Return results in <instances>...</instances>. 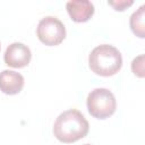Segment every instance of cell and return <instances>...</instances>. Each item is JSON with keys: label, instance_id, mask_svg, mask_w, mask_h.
<instances>
[{"label": "cell", "instance_id": "cell-8", "mask_svg": "<svg viewBox=\"0 0 145 145\" xmlns=\"http://www.w3.org/2000/svg\"><path fill=\"white\" fill-rule=\"evenodd\" d=\"M144 9H145V6L142 5L136 11L133 12V15L130 16V19H129V25H130V28H131L133 33L136 36L140 37V39H144L145 37Z\"/></svg>", "mask_w": 145, "mask_h": 145}, {"label": "cell", "instance_id": "cell-4", "mask_svg": "<svg viewBox=\"0 0 145 145\" xmlns=\"http://www.w3.org/2000/svg\"><path fill=\"white\" fill-rule=\"evenodd\" d=\"M36 35L39 40L45 45H58L66 37V27L59 18L46 16L39 22Z\"/></svg>", "mask_w": 145, "mask_h": 145}, {"label": "cell", "instance_id": "cell-2", "mask_svg": "<svg viewBox=\"0 0 145 145\" xmlns=\"http://www.w3.org/2000/svg\"><path fill=\"white\" fill-rule=\"evenodd\" d=\"M88 66L95 75L103 77L113 76L122 66V56L116 46L111 44H101L91 51L88 56Z\"/></svg>", "mask_w": 145, "mask_h": 145}, {"label": "cell", "instance_id": "cell-3", "mask_svg": "<svg viewBox=\"0 0 145 145\" xmlns=\"http://www.w3.org/2000/svg\"><path fill=\"white\" fill-rule=\"evenodd\" d=\"M86 106L89 114L94 118L106 119L116 112L117 101L111 91L104 87H97L87 95Z\"/></svg>", "mask_w": 145, "mask_h": 145}, {"label": "cell", "instance_id": "cell-10", "mask_svg": "<svg viewBox=\"0 0 145 145\" xmlns=\"http://www.w3.org/2000/svg\"><path fill=\"white\" fill-rule=\"evenodd\" d=\"M108 3L110 6H112L116 10H119V11H122L125 10L126 8L130 7L134 1L133 0H118V1H108Z\"/></svg>", "mask_w": 145, "mask_h": 145}, {"label": "cell", "instance_id": "cell-9", "mask_svg": "<svg viewBox=\"0 0 145 145\" xmlns=\"http://www.w3.org/2000/svg\"><path fill=\"white\" fill-rule=\"evenodd\" d=\"M131 70L136 76L144 77V54H140L133 60Z\"/></svg>", "mask_w": 145, "mask_h": 145}, {"label": "cell", "instance_id": "cell-1", "mask_svg": "<svg viewBox=\"0 0 145 145\" xmlns=\"http://www.w3.org/2000/svg\"><path fill=\"white\" fill-rule=\"evenodd\" d=\"M88 129V121L80 111L75 109L60 113L53 123V134L56 138L65 144L75 143L85 137Z\"/></svg>", "mask_w": 145, "mask_h": 145}, {"label": "cell", "instance_id": "cell-5", "mask_svg": "<svg viewBox=\"0 0 145 145\" xmlns=\"http://www.w3.org/2000/svg\"><path fill=\"white\" fill-rule=\"evenodd\" d=\"M32 59L31 49L24 43L14 42L11 43L3 54L5 63L12 68H23L26 67Z\"/></svg>", "mask_w": 145, "mask_h": 145}, {"label": "cell", "instance_id": "cell-6", "mask_svg": "<svg viewBox=\"0 0 145 145\" xmlns=\"http://www.w3.org/2000/svg\"><path fill=\"white\" fill-rule=\"evenodd\" d=\"M70 18L76 23L87 22L94 14V5L88 0H70L66 3Z\"/></svg>", "mask_w": 145, "mask_h": 145}, {"label": "cell", "instance_id": "cell-11", "mask_svg": "<svg viewBox=\"0 0 145 145\" xmlns=\"http://www.w3.org/2000/svg\"><path fill=\"white\" fill-rule=\"evenodd\" d=\"M84 145H91V144H84Z\"/></svg>", "mask_w": 145, "mask_h": 145}, {"label": "cell", "instance_id": "cell-12", "mask_svg": "<svg viewBox=\"0 0 145 145\" xmlns=\"http://www.w3.org/2000/svg\"><path fill=\"white\" fill-rule=\"evenodd\" d=\"M0 49H1V45H0Z\"/></svg>", "mask_w": 145, "mask_h": 145}, {"label": "cell", "instance_id": "cell-7", "mask_svg": "<svg viewBox=\"0 0 145 145\" xmlns=\"http://www.w3.org/2000/svg\"><path fill=\"white\" fill-rule=\"evenodd\" d=\"M24 87V77L15 70L5 69L0 72V91L8 95L18 94Z\"/></svg>", "mask_w": 145, "mask_h": 145}]
</instances>
